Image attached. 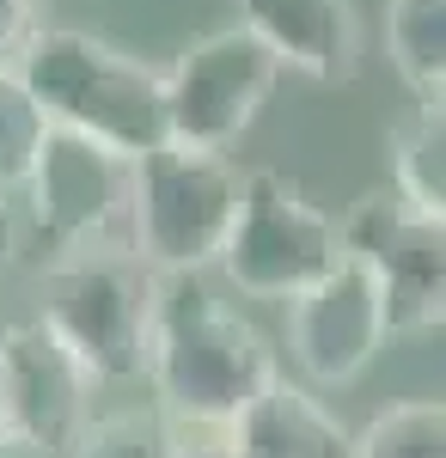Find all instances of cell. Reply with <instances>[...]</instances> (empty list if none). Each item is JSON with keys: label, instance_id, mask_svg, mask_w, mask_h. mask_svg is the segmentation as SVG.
<instances>
[{"label": "cell", "instance_id": "obj_1", "mask_svg": "<svg viewBox=\"0 0 446 458\" xmlns=\"http://www.w3.org/2000/svg\"><path fill=\"white\" fill-rule=\"evenodd\" d=\"M153 403L177 428H227L251 397L281 379L270 336L227 306L202 276H159L153 343H147Z\"/></svg>", "mask_w": 446, "mask_h": 458}, {"label": "cell", "instance_id": "obj_2", "mask_svg": "<svg viewBox=\"0 0 446 458\" xmlns=\"http://www.w3.org/2000/svg\"><path fill=\"white\" fill-rule=\"evenodd\" d=\"M13 68L49 129H68L116 159H147L166 147V73L123 43L73 25H37Z\"/></svg>", "mask_w": 446, "mask_h": 458}, {"label": "cell", "instance_id": "obj_3", "mask_svg": "<svg viewBox=\"0 0 446 458\" xmlns=\"http://www.w3.org/2000/svg\"><path fill=\"white\" fill-rule=\"evenodd\" d=\"M239 214V165L227 153L159 147L129 165L123 250L153 276H202Z\"/></svg>", "mask_w": 446, "mask_h": 458}, {"label": "cell", "instance_id": "obj_4", "mask_svg": "<svg viewBox=\"0 0 446 458\" xmlns=\"http://www.w3.org/2000/svg\"><path fill=\"white\" fill-rule=\"evenodd\" d=\"M153 300H159L153 269H141L129 250H99L43 269L37 324L86 367L92 386H123V379H147Z\"/></svg>", "mask_w": 446, "mask_h": 458}, {"label": "cell", "instance_id": "obj_5", "mask_svg": "<svg viewBox=\"0 0 446 458\" xmlns=\"http://www.w3.org/2000/svg\"><path fill=\"white\" fill-rule=\"evenodd\" d=\"M337 263H343L337 214L318 208L300 177L275 172V165L239 172V214L220 245L227 282L251 300H300Z\"/></svg>", "mask_w": 446, "mask_h": 458}, {"label": "cell", "instance_id": "obj_6", "mask_svg": "<svg viewBox=\"0 0 446 458\" xmlns=\"http://www.w3.org/2000/svg\"><path fill=\"white\" fill-rule=\"evenodd\" d=\"M129 165L104 147L80 141L68 129H49L25 177V214H19V250H37L49 269L80 263L99 250H123V214H129Z\"/></svg>", "mask_w": 446, "mask_h": 458}, {"label": "cell", "instance_id": "obj_7", "mask_svg": "<svg viewBox=\"0 0 446 458\" xmlns=\"http://www.w3.org/2000/svg\"><path fill=\"white\" fill-rule=\"evenodd\" d=\"M343 257H355L379 287L385 336H422L446 318V220L404 208L391 190L355 196L337 220Z\"/></svg>", "mask_w": 446, "mask_h": 458}, {"label": "cell", "instance_id": "obj_8", "mask_svg": "<svg viewBox=\"0 0 446 458\" xmlns=\"http://www.w3.org/2000/svg\"><path fill=\"white\" fill-rule=\"evenodd\" d=\"M159 73H166V147H184V153H227L263 116L281 80L275 55L244 25L196 37Z\"/></svg>", "mask_w": 446, "mask_h": 458}, {"label": "cell", "instance_id": "obj_9", "mask_svg": "<svg viewBox=\"0 0 446 458\" xmlns=\"http://www.w3.org/2000/svg\"><path fill=\"white\" fill-rule=\"evenodd\" d=\"M0 397L13 446L37 458H68L92 422V379L37 318L0 330Z\"/></svg>", "mask_w": 446, "mask_h": 458}, {"label": "cell", "instance_id": "obj_10", "mask_svg": "<svg viewBox=\"0 0 446 458\" xmlns=\"http://www.w3.org/2000/svg\"><path fill=\"white\" fill-rule=\"evenodd\" d=\"M379 349H385V306H379L373 276L355 257H343L300 300H287V354L312 386L361 379Z\"/></svg>", "mask_w": 446, "mask_h": 458}, {"label": "cell", "instance_id": "obj_11", "mask_svg": "<svg viewBox=\"0 0 446 458\" xmlns=\"http://www.w3.org/2000/svg\"><path fill=\"white\" fill-rule=\"evenodd\" d=\"M239 25L318 86H348L361 73V13L355 0H239Z\"/></svg>", "mask_w": 446, "mask_h": 458}, {"label": "cell", "instance_id": "obj_12", "mask_svg": "<svg viewBox=\"0 0 446 458\" xmlns=\"http://www.w3.org/2000/svg\"><path fill=\"white\" fill-rule=\"evenodd\" d=\"M227 458H355V428L312 386L275 379L220 428Z\"/></svg>", "mask_w": 446, "mask_h": 458}, {"label": "cell", "instance_id": "obj_13", "mask_svg": "<svg viewBox=\"0 0 446 458\" xmlns=\"http://www.w3.org/2000/svg\"><path fill=\"white\" fill-rule=\"evenodd\" d=\"M391 196L446 220V98H416L410 116L391 123Z\"/></svg>", "mask_w": 446, "mask_h": 458}, {"label": "cell", "instance_id": "obj_14", "mask_svg": "<svg viewBox=\"0 0 446 458\" xmlns=\"http://www.w3.org/2000/svg\"><path fill=\"white\" fill-rule=\"evenodd\" d=\"M385 49L416 98H446V0H385Z\"/></svg>", "mask_w": 446, "mask_h": 458}, {"label": "cell", "instance_id": "obj_15", "mask_svg": "<svg viewBox=\"0 0 446 458\" xmlns=\"http://www.w3.org/2000/svg\"><path fill=\"white\" fill-rule=\"evenodd\" d=\"M68 458H184V428L159 403L92 410V422L73 440Z\"/></svg>", "mask_w": 446, "mask_h": 458}, {"label": "cell", "instance_id": "obj_16", "mask_svg": "<svg viewBox=\"0 0 446 458\" xmlns=\"http://www.w3.org/2000/svg\"><path fill=\"white\" fill-rule=\"evenodd\" d=\"M355 458H446V403L410 397V403L379 410L355 434Z\"/></svg>", "mask_w": 446, "mask_h": 458}, {"label": "cell", "instance_id": "obj_17", "mask_svg": "<svg viewBox=\"0 0 446 458\" xmlns=\"http://www.w3.org/2000/svg\"><path fill=\"white\" fill-rule=\"evenodd\" d=\"M43 141H49V116L25 92L19 68H0V196H19L25 190Z\"/></svg>", "mask_w": 446, "mask_h": 458}, {"label": "cell", "instance_id": "obj_18", "mask_svg": "<svg viewBox=\"0 0 446 458\" xmlns=\"http://www.w3.org/2000/svg\"><path fill=\"white\" fill-rule=\"evenodd\" d=\"M31 37H37V0H0V68H13Z\"/></svg>", "mask_w": 446, "mask_h": 458}, {"label": "cell", "instance_id": "obj_19", "mask_svg": "<svg viewBox=\"0 0 446 458\" xmlns=\"http://www.w3.org/2000/svg\"><path fill=\"white\" fill-rule=\"evenodd\" d=\"M19 263V202L0 196V276Z\"/></svg>", "mask_w": 446, "mask_h": 458}, {"label": "cell", "instance_id": "obj_20", "mask_svg": "<svg viewBox=\"0 0 446 458\" xmlns=\"http://www.w3.org/2000/svg\"><path fill=\"white\" fill-rule=\"evenodd\" d=\"M19 446H13V422H6V397H0V458H13Z\"/></svg>", "mask_w": 446, "mask_h": 458}, {"label": "cell", "instance_id": "obj_21", "mask_svg": "<svg viewBox=\"0 0 446 458\" xmlns=\"http://www.w3.org/2000/svg\"><path fill=\"white\" fill-rule=\"evenodd\" d=\"M184 458H227V440L220 446H184Z\"/></svg>", "mask_w": 446, "mask_h": 458}]
</instances>
